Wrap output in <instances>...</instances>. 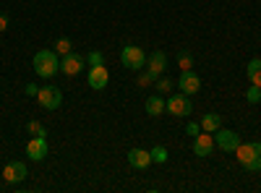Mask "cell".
Here are the masks:
<instances>
[{
    "label": "cell",
    "instance_id": "cell-19",
    "mask_svg": "<svg viewBox=\"0 0 261 193\" xmlns=\"http://www.w3.org/2000/svg\"><path fill=\"white\" fill-rule=\"evenodd\" d=\"M178 66H180V71L193 68V55H191V52H186V50H180V52H178Z\"/></svg>",
    "mask_w": 261,
    "mask_h": 193
},
{
    "label": "cell",
    "instance_id": "cell-29",
    "mask_svg": "<svg viewBox=\"0 0 261 193\" xmlns=\"http://www.w3.org/2000/svg\"><path fill=\"white\" fill-rule=\"evenodd\" d=\"M149 81H151V76H149V73H141V78H139V84H141V87H146Z\"/></svg>",
    "mask_w": 261,
    "mask_h": 193
},
{
    "label": "cell",
    "instance_id": "cell-12",
    "mask_svg": "<svg viewBox=\"0 0 261 193\" xmlns=\"http://www.w3.org/2000/svg\"><path fill=\"white\" fill-rule=\"evenodd\" d=\"M107 84H110V71H107L105 66H92L89 68V87L102 92Z\"/></svg>",
    "mask_w": 261,
    "mask_h": 193
},
{
    "label": "cell",
    "instance_id": "cell-4",
    "mask_svg": "<svg viewBox=\"0 0 261 193\" xmlns=\"http://www.w3.org/2000/svg\"><path fill=\"white\" fill-rule=\"evenodd\" d=\"M238 144H241V133L227 131V128H217V131H214V146L220 149V152L232 154L238 149Z\"/></svg>",
    "mask_w": 261,
    "mask_h": 193
},
{
    "label": "cell",
    "instance_id": "cell-18",
    "mask_svg": "<svg viewBox=\"0 0 261 193\" xmlns=\"http://www.w3.org/2000/svg\"><path fill=\"white\" fill-rule=\"evenodd\" d=\"M71 47H73V45H71V39H68V37H58L53 50H55L58 55H68V52H71Z\"/></svg>",
    "mask_w": 261,
    "mask_h": 193
},
{
    "label": "cell",
    "instance_id": "cell-13",
    "mask_svg": "<svg viewBox=\"0 0 261 193\" xmlns=\"http://www.w3.org/2000/svg\"><path fill=\"white\" fill-rule=\"evenodd\" d=\"M235 159L238 162H241L246 170H248V173H251V170H253V157H256V149H253V144H238V149H235Z\"/></svg>",
    "mask_w": 261,
    "mask_h": 193
},
{
    "label": "cell",
    "instance_id": "cell-10",
    "mask_svg": "<svg viewBox=\"0 0 261 193\" xmlns=\"http://www.w3.org/2000/svg\"><path fill=\"white\" fill-rule=\"evenodd\" d=\"M27 154L32 162H42L47 157V136H32L27 144Z\"/></svg>",
    "mask_w": 261,
    "mask_h": 193
},
{
    "label": "cell",
    "instance_id": "cell-6",
    "mask_svg": "<svg viewBox=\"0 0 261 193\" xmlns=\"http://www.w3.org/2000/svg\"><path fill=\"white\" fill-rule=\"evenodd\" d=\"M37 102L45 107V110H58V107L63 104V92H60L58 87H53V84H47V87L39 89Z\"/></svg>",
    "mask_w": 261,
    "mask_h": 193
},
{
    "label": "cell",
    "instance_id": "cell-15",
    "mask_svg": "<svg viewBox=\"0 0 261 193\" xmlns=\"http://www.w3.org/2000/svg\"><path fill=\"white\" fill-rule=\"evenodd\" d=\"M217 128H222V115H220V113H206V115L201 118V131L214 133Z\"/></svg>",
    "mask_w": 261,
    "mask_h": 193
},
{
    "label": "cell",
    "instance_id": "cell-7",
    "mask_svg": "<svg viewBox=\"0 0 261 193\" xmlns=\"http://www.w3.org/2000/svg\"><path fill=\"white\" fill-rule=\"evenodd\" d=\"M165 71H167V55L162 50H154L146 58V73L151 76V81H157Z\"/></svg>",
    "mask_w": 261,
    "mask_h": 193
},
{
    "label": "cell",
    "instance_id": "cell-17",
    "mask_svg": "<svg viewBox=\"0 0 261 193\" xmlns=\"http://www.w3.org/2000/svg\"><path fill=\"white\" fill-rule=\"evenodd\" d=\"M246 76H248V81H251V84L261 87V58L248 60V66H246Z\"/></svg>",
    "mask_w": 261,
    "mask_h": 193
},
{
    "label": "cell",
    "instance_id": "cell-3",
    "mask_svg": "<svg viewBox=\"0 0 261 193\" xmlns=\"http://www.w3.org/2000/svg\"><path fill=\"white\" fill-rule=\"evenodd\" d=\"M165 110L167 113H172L175 118H188L191 113H193V102H191V97L188 94H172L170 99H165Z\"/></svg>",
    "mask_w": 261,
    "mask_h": 193
},
{
    "label": "cell",
    "instance_id": "cell-5",
    "mask_svg": "<svg viewBox=\"0 0 261 193\" xmlns=\"http://www.w3.org/2000/svg\"><path fill=\"white\" fill-rule=\"evenodd\" d=\"M81 71H86V58L79 55V52H68V55H63L60 58V73L65 76H79Z\"/></svg>",
    "mask_w": 261,
    "mask_h": 193
},
{
    "label": "cell",
    "instance_id": "cell-1",
    "mask_svg": "<svg viewBox=\"0 0 261 193\" xmlns=\"http://www.w3.org/2000/svg\"><path fill=\"white\" fill-rule=\"evenodd\" d=\"M32 63H34V73L39 78H53L60 73V55L55 50H39Z\"/></svg>",
    "mask_w": 261,
    "mask_h": 193
},
{
    "label": "cell",
    "instance_id": "cell-21",
    "mask_svg": "<svg viewBox=\"0 0 261 193\" xmlns=\"http://www.w3.org/2000/svg\"><path fill=\"white\" fill-rule=\"evenodd\" d=\"M151 162L165 164V162H167V149H165V146H154V149H151Z\"/></svg>",
    "mask_w": 261,
    "mask_h": 193
},
{
    "label": "cell",
    "instance_id": "cell-22",
    "mask_svg": "<svg viewBox=\"0 0 261 193\" xmlns=\"http://www.w3.org/2000/svg\"><path fill=\"white\" fill-rule=\"evenodd\" d=\"M246 99H248L251 104H258V102H261V87H256V84H251V89L246 92Z\"/></svg>",
    "mask_w": 261,
    "mask_h": 193
},
{
    "label": "cell",
    "instance_id": "cell-8",
    "mask_svg": "<svg viewBox=\"0 0 261 193\" xmlns=\"http://www.w3.org/2000/svg\"><path fill=\"white\" fill-rule=\"evenodd\" d=\"M178 89L183 92V94H196L201 89V78H199V73H196L193 68H188V71H180V78H178Z\"/></svg>",
    "mask_w": 261,
    "mask_h": 193
},
{
    "label": "cell",
    "instance_id": "cell-28",
    "mask_svg": "<svg viewBox=\"0 0 261 193\" xmlns=\"http://www.w3.org/2000/svg\"><path fill=\"white\" fill-rule=\"evenodd\" d=\"M8 24H11V18H8L6 13H0V34H3V32L8 29Z\"/></svg>",
    "mask_w": 261,
    "mask_h": 193
},
{
    "label": "cell",
    "instance_id": "cell-23",
    "mask_svg": "<svg viewBox=\"0 0 261 193\" xmlns=\"http://www.w3.org/2000/svg\"><path fill=\"white\" fill-rule=\"evenodd\" d=\"M92 66H105V55H102L99 50L89 52V68H92Z\"/></svg>",
    "mask_w": 261,
    "mask_h": 193
},
{
    "label": "cell",
    "instance_id": "cell-20",
    "mask_svg": "<svg viewBox=\"0 0 261 193\" xmlns=\"http://www.w3.org/2000/svg\"><path fill=\"white\" fill-rule=\"evenodd\" d=\"M27 131H29L32 136H47L45 125H42L39 120H29V123H27Z\"/></svg>",
    "mask_w": 261,
    "mask_h": 193
},
{
    "label": "cell",
    "instance_id": "cell-9",
    "mask_svg": "<svg viewBox=\"0 0 261 193\" xmlns=\"http://www.w3.org/2000/svg\"><path fill=\"white\" fill-rule=\"evenodd\" d=\"M27 164L24 162H18V159H13V162H8L6 167H3V180L8 183V185H16V183H21V180H27Z\"/></svg>",
    "mask_w": 261,
    "mask_h": 193
},
{
    "label": "cell",
    "instance_id": "cell-26",
    "mask_svg": "<svg viewBox=\"0 0 261 193\" xmlns=\"http://www.w3.org/2000/svg\"><path fill=\"white\" fill-rule=\"evenodd\" d=\"M170 87H172V81L170 78H157V92H170Z\"/></svg>",
    "mask_w": 261,
    "mask_h": 193
},
{
    "label": "cell",
    "instance_id": "cell-25",
    "mask_svg": "<svg viewBox=\"0 0 261 193\" xmlns=\"http://www.w3.org/2000/svg\"><path fill=\"white\" fill-rule=\"evenodd\" d=\"M256 149V157H253V170L251 173H261V144H253Z\"/></svg>",
    "mask_w": 261,
    "mask_h": 193
},
{
    "label": "cell",
    "instance_id": "cell-11",
    "mask_svg": "<svg viewBox=\"0 0 261 193\" xmlns=\"http://www.w3.org/2000/svg\"><path fill=\"white\" fill-rule=\"evenodd\" d=\"M214 152V136L212 133H199V136H193V154L196 157H209Z\"/></svg>",
    "mask_w": 261,
    "mask_h": 193
},
{
    "label": "cell",
    "instance_id": "cell-27",
    "mask_svg": "<svg viewBox=\"0 0 261 193\" xmlns=\"http://www.w3.org/2000/svg\"><path fill=\"white\" fill-rule=\"evenodd\" d=\"M37 94H39L37 84H27V97H34V99H37Z\"/></svg>",
    "mask_w": 261,
    "mask_h": 193
},
{
    "label": "cell",
    "instance_id": "cell-2",
    "mask_svg": "<svg viewBox=\"0 0 261 193\" xmlns=\"http://www.w3.org/2000/svg\"><path fill=\"white\" fill-rule=\"evenodd\" d=\"M120 63H123V68L128 71H141L146 66V52L136 45H125L120 50Z\"/></svg>",
    "mask_w": 261,
    "mask_h": 193
},
{
    "label": "cell",
    "instance_id": "cell-14",
    "mask_svg": "<svg viewBox=\"0 0 261 193\" xmlns=\"http://www.w3.org/2000/svg\"><path fill=\"white\" fill-rule=\"evenodd\" d=\"M128 164L134 170H146L151 164V152H146V149H130L128 152Z\"/></svg>",
    "mask_w": 261,
    "mask_h": 193
},
{
    "label": "cell",
    "instance_id": "cell-24",
    "mask_svg": "<svg viewBox=\"0 0 261 193\" xmlns=\"http://www.w3.org/2000/svg\"><path fill=\"white\" fill-rule=\"evenodd\" d=\"M186 133H188L191 139H193V136H199V133H201V123H196V120H191V123L186 125Z\"/></svg>",
    "mask_w": 261,
    "mask_h": 193
},
{
    "label": "cell",
    "instance_id": "cell-16",
    "mask_svg": "<svg viewBox=\"0 0 261 193\" xmlns=\"http://www.w3.org/2000/svg\"><path fill=\"white\" fill-rule=\"evenodd\" d=\"M146 113H149L151 118L162 115V113H165V97H162V94H151V97L146 99Z\"/></svg>",
    "mask_w": 261,
    "mask_h": 193
}]
</instances>
